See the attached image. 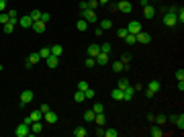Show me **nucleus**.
Masks as SVG:
<instances>
[{
  "label": "nucleus",
  "instance_id": "nucleus-1",
  "mask_svg": "<svg viewBox=\"0 0 184 137\" xmlns=\"http://www.w3.org/2000/svg\"><path fill=\"white\" fill-rule=\"evenodd\" d=\"M14 135H16V137H31V127H29L27 123L16 125V131H14Z\"/></svg>",
  "mask_w": 184,
  "mask_h": 137
},
{
  "label": "nucleus",
  "instance_id": "nucleus-2",
  "mask_svg": "<svg viewBox=\"0 0 184 137\" xmlns=\"http://www.w3.org/2000/svg\"><path fill=\"white\" fill-rule=\"evenodd\" d=\"M164 25H166V27H176V25H178L176 13H166V14H164Z\"/></svg>",
  "mask_w": 184,
  "mask_h": 137
},
{
  "label": "nucleus",
  "instance_id": "nucleus-3",
  "mask_svg": "<svg viewBox=\"0 0 184 137\" xmlns=\"http://www.w3.org/2000/svg\"><path fill=\"white\" fill-rule=\"evenodd\" d=\"M82 19H84V21L86 23H96L98 21V14H96V10H84V13H82Z\"/></svg>",
  "mask_w": 184,
  "mask_h": 137
},
{
  "label": "nucleus",
  "instance_id": "nucleus-4",
  "mask_svg": "<svg viewBox=\"0 0 184 137\" xmlns=\"http://www.w3.org/2000/svg\"><path fill=\"white\" fill-rule=\"evenodd\" d=\"M31 100H33V90H23V92H20V106H25V104H29L31 103Z\"/></svg>",
  "mask_w": 184,
  "mask_h": 137
},
{
  "label": "nucleus",
  "instance_id": "nucleus-5",
  "mask_svg": "<svg viewBox=\"0 0 184 137\" xmlns=\"http://www.w3.org/2000/svg\"><path fill=\"white\" fill-rule=\"evenodd\" d=\"M117 10H121V13L129 14L131 10H133V6H131V2H129V0H121V2L117 4Z\"/></svg>",
  "mask_w": 184,
  "mask_h": 137
},
{
  "label": "nucleus",
  "instance_id": "nucleus-6",
  "mask_svg": "<svg viewBox=\"0 0 184 137\" xmlns=\"http://www.w3.org/2000/svg\"><path fill=\"white\" fill-rule=\"evenodd\" d=\"M170 121L176 125L180 131H184V115H172V117H170Z\"/></svg>",
  "mask_w": 184,
  "mask_h": 137
},
{
  "label": "nucleus",
  "instance_id": "nucleus-7",
  "mask_svg": "<svg viewBox=\"0 0 184 137\" xmlns=\"http://www.w3.org/2000/svg\"><path fill=\"white\" fill-rule=\"evenodd\" d=\"M127 31L133 33V35H137L139 31H141V23H139V21H131L129 25H127Z\"/></svg>",
  "mask_w": 184,
  "mask_h": 137
},
{
  "label": "nucleus",
  "instance_id": "nucleus-8",
  "mask_svg": "<svg viewBox=\"0 0 184 137\" xmlns=\"http://www.w3.org/2000/svg\"><path fill=\"white\" fill-rule=\"evenodd\" d=\"M135 39H137V43H143V45H147V43L151 41V37L147 33H143V31H139V33L135 35Z\"/></svg>",
  "mask_w": 184,
  "mask_h": 137
},
{
  "label": "nucleus",
  "instance_id": "nucleus-9",
  "mask_svg": "<svg viewBox=\"0 0 184 137\" xmlns=\"http://www.w3.org/2000/svg\"><path fill=\"white\" fill-rule=\"evenodd\" d=\"M43 119H45V123H49V125H55V123H57V115H55V113H51V110L43 113Z\"/></svg>",
  "mask_w": 184,
  "mask_h": 137
},
{
  "label": "nucleus",
  "instance_id": "nucleus-10",
  "mask_svg": "<svg viewBox=\"0 0 184 137\" xmlns=\"http://www.w3.org/2000/svg\"><path fill=\"white\" fill-rule=\"evenodd\" d=\"M19 25L23 29H29V27H33V19H31L29 14H27V16H20V19H19Z\"/></svg>",
  "mask_w": 184,
  "mask_h": 137
},
{
  "label": "nucleus",
  "instance_id": "nucleus-11",
  "mask_svg": "<svg viewBox=\"0 0 184 137\" xmlns=\"http://www.w3.org/2000/svg\"><path fill=\"white\" fill-rule=\"evenodd\" d=\"M29 127H31V135H37V133L43 131V123H41V121H35V123H31Z\"/></svg>",
  "mask_w": 184,
  "mask_h": 137
},
{
  "label": "nucleus",
  "instance_id": "nucleus-12",
  "mask_svg": "<svg viewBox=\"0 0 184 137\" xmlns=\"http://www.w3.org/2000/svg\"><path fill=\"white\" fill-rule=\"evenodd\" d=\"M133 94H135V88H133V86H127V88L123 90V100H131V98H133Z\"/></svg>",
  "mask_w": 184,
  "mask_h": 137
},
{
  "label": "nucleus",
  "instance_id": "nucleus-13",
  "mask_svg": "<svg viewBox=\"0 0 184 137\" xmlns=\"http://www.w3.org/2000/svg\"><path fill=\"white\" fill-rule=\"evenodd\" d=\"M94 59H96V63H98V66H106V63H109V53H102V51H100Z\"/></svg>",
  "mask_w": 184,
  "mask_h": 137
},
{
  "label": "nucleus",
  "instance_id": "nucleus-14",
  "mask_svg": "<svg viewBox=\"0 0 184 137\" xmlns=\"http://www.w3.org/2000/svg\"><path fill=\"white\" fill-rule=\"evenodd\" d=\"M153 14H156V8L153 6H150V4L143 6V16H145V19H153Z\"/></svg>",
  "mask_w": 184,
  "mask_h": 137
},
{
  "label": "nucleus",
  "instance_id": "nucleus-15",
  "mask_svg": "<svg viewBox=\"0 0 184 137\" xmlns=\"http://www.w3.org/2000/svg\"><path fill=\"white\" fill-rule=\"evenodd\" d=\"M47 66H49V68H57V66H60V57H57V55H53V53H49Z\"/></svg>",
  "mask_w": 184,
  "mask_h": 137
},
{
  "label": "nucleus",
  "instance_id": "nucleus-16",
  "mask_svg": "<svg viewBox=\"0 0 184 137\" xmlns=\"http://www.w3.org/2000/svg\"><path fill=\"white\" fill-rule=\"evenodd\" d=\"M150 135H151V137H162V135H164L162 125H153V127L150 129Z\"/></svg>",
  "mask_w": 184,
  "mask_h": 137
},
{
  "label": "nucleus",
  "instance_id": "nucleus-17",
  "mask_svg": "<svg viewBox=\"0 0 184 137\" xmlns=\"http://www.w3.org/2000/svg\"><path fill=\"white\" fill-rule=\"evenodd\" d=\"M45 27H47V25H45L43 21H35L33 23V31H35V33H43V31H45Z\"/></svg>",
  "mask_w": 184,
  "mask_h": 137
},
{
  "label": "nucleus",
  "instance_id": "nucleus-18",
  "mask_svg": "<svg viewBox=\"0 0 184 137\" xmlns=\"http://www.w3.org/2000/svg\"><path fill=\"white\" fill-rule=\"evenodd\" d=\"M100 53V47L96 45V43H92V45H88V55L90 57H96V55Z\"/></svg>",
  "mask_w": 184,
  "mask_h": 137
},
{
  "label": "nucleus",
  "instance_id": "nucleus-19",
  "mask_svg": "<svg viewBox=\"0 0 184 137\" xmlns=\"http://www.w3.org/2000/svg\"><path fill=\"white\" fill-rule=\"evenodd\" d=\"M160 88H162V84L157 82V80H151V82H147V90H151V92H157Z\"/></svg>",
  "mask_w": 184,
  "mask_h": 137
},
{
  "label": "nucleus",
  "instance_id": "nucleus-20",
  "mask_svg": "<svg viewBox=\"0 0 184 137\" xmlns=\"http://www.w3.org/2000/svg\"><path fill=\"white\" fill-rule=\"evenodd\" d=\"M29 119H31V123H35V121H41V119H43V113H41V110H33V113L29 115Z\"/></svg>",
  "mask_w": 184,
  "mask_h": 137
},
{
  "label": "nucleus",
  "instance_id": "nucleus-21",
  "mask_svg": "<svg viewBox=\"0 0 184 137\" xmlns=\"http://www.w3.org/2000/svg\"><path fill=\"white\" fill-rule=\"evenodd\" d=\"M98 27H100L102 31H110V29H113V23H110L109 19H104V21H100V25H98Z\"/></svg>",
  "mask_w": 184,
  "mask_h": 137
},
{
  "label": "nucleus",
  "instance_id": "nucleus-22",
  "mask_svg": "<svg viewBox=\"0 0 184 137\" xmlns=\"http://www.w3.org/2000/svg\"><path fill=\"white\" fill-rule=\"evenodd\" d=\"M166 121H168V117L166 115H156L153 117V123L156 125H166Z\"/></svg>",
  "mask_w": 184,
  "mask_h": 137
},
{
  "label": "nucleus",
  "instance_id": "nucleus-23",
  "mask_svg": "<svg viewBox=\"0 0 184 137\" xmlns=\"http://www.w3.org/2000/svg\"><path fill=\"white\" fill-rule=\"evenodd\" d=\"M76 29H78V31H82V33H84V31H86V29H88V23L84 21V19H80V21L76 23Z\"/></svg>",
  "mask_w": 184,
  "mask_h": 137
},
{
  "label": "nucleus",
  "instance_id": "nucleus-24",
  "mask_svg": "<svg viewBox=\"0 0 184 137\" xmlns=\"http://www.w3.org/2000/svg\"><path fill=\"white\" fill-rule=\"evenodd\" d=\"M104 121H106V117L102 115V113H96L94 115V123L96 125H104Z\"/></svg>",
  "mask_w": 184,
  "mask_h": 137
},
{
  "label": "nucleus",
  "instance_id": "nucleus-25",
  "mask_svg": "<svg viewBox=\"0 0 184 137\" xmlns=\"http://www.w3.org/2000/svg\"><path fill=\"white\" fill-rule=\"evenodd\" d=\"M110 96H113L115 100H123V90L121 88H115L113 92H110Z\"/></svg>",
  "mask_w": 184,
  "mask_h": 137
},
{
  "label": "nucleus",
  "instance_id": "nucleus-26",
  "mask_svg": "<svg viewBox=\"0 0 184 137\" xmlns=\"http://www.w3.org/2000/svg\"><path fill=\"white\" fill-rule=\"evenodd\" d=\"M86 133H88V131L84 129V127H76L74 129V137H86Z\"/></svg>",
  "mask_w": 184,
  "mask_h": 137
},
{
  "label": "nucleus",
  "instance_id": "nucleus-27",
  "mask_svg": "<svg viewBox=\"0 0 184 137\" xmlns=\"http://www.w3.org/2000/svg\"><path fill=\"white\" fill-rule=\"evenodd\" d=\"M49 53H51V47H43V49H39L41 59H47V57H49Z\"/></svg>",
  "mask_w": 184,
  "mask_h": 137
},
{
  "label": "nucleus",
  "instance_id": "nucleus-28",
  "mask_svg": "<svg viewBox=\"0 0 184 137\" xmlns=\"http://www.w3.org/2000/svg\"><path fill=\"white\" fill-rule=\"evenodd\" d=\"M119 135V131L115 127H110V129H104V137H117Z\"/></svg>",
  "mask_w": 184,
  "mask_h": 137
},
{
  "label": "nucleus",
  "instance_id": "nucleus-29",
  "mask_svg": "<svg viewBox=\"0 0 184 137\" xmlns=\"http://www.w3.org/2000/svg\"><path fill=\"white\" fill-rule=\"evenodd\" d=\"M74 100H76V103H84V100H86V96H84L82 90H78V92L74 94Z\"/></svg>",
  "mask_w": 184,
  "mask_h": 137
},
{
  "label": "nucleus",
  "instance_id": "nucleus-30",
  "mask_svg": "<svg viewBox=\"0 0 184 137\" xmlns=\"http://www.w3.org/2000/svg\"><path fill=\"white\" fill-rule=\"evenodd\" d=\"M129 80H127V78H121V80H119V84H117V88H121V90H125L127 88V86H129Z\"/></svg>",
  "mask_w": 184,
  "mask_h": 137
},
{
  "label": "nucleus",
  "instance_id": "nucleus-31",
  "mask_svg": "<svg viewBox=\"0 0 184 137\" xmlns=\"http://www.w3.org/2000/svg\"><path fill=\"white\" fill-rule=\"evenodd\" d=\"M94 115H96V113H94L92 109L86 110V113H84V121H94Z\"/></svg>",
  "mask_w": 184,
  "mask_h": 137
},
{
  "label": "nucleus",
  "instance_id": "nucleus-32",
  "mask_svg": "<svg viewBox=\"0 0 184 137\" xmlns=\"http://www.w3.org/2000/svg\"><path fill=\"white\" fill-rule=\"evenodd\" d=\"M51 53H53V55H57V57H60V55L63 53V47H61V45H53V47H51Z\"/></svg>",
  "mask_w": 184,
  "mask_h": 137
},
{
  "label": "nucleus",
  "instance_id": "nucleus-33",
  "mask_svg": "<svg viewBox=\"0 0 184 137\" xmlns=\"http://www.w3.org/2000/svg\"><path fill=\"white\" fill-rule=\"evenodd\" d=\"M110 68L115 70V72H123L125 66H123V62H115V63H110Z\"/></svg>",
  "mask_w": 184,
  "mask_h": 137
},
{
  "label": "nucleus",
  "instance_id": "nucleus-34",
  "mask_svg": "<svg viewBox=\"0 0 184 137\" xmlns=\"http://www.w3.org/2000/svg\"><path fill=\"white\" fill-rule=\"evenodd\" d=\"M100 51H102V53H110V51H113V45H110V43H102Z\"/></svg>",
  "mask_w": 184,
  "mask_h": 137
},
{
  "label": "nucleus",
  "instance_id": "nucleus-35",
  "mask_svg": "<svg viewBox=\"0 0 184 137\" xmlns=\"http://www.w3.org/2000/svg\"><path fill=\"white\" fill-rule=\"evenodd\" d=\"M8 21H10V16H8V13H0V25H6Z\"/></svg>",
  "mask_w": 184,
  "mask_h": 137
},
{
  "label": "nucleus",
  "instance_id": "nucleus-36",
  "mask_svg": "<svg viewBox=\"0 0 184 137\" xmlns=\"http://www.w3.org/2000/svg\"><path fill=\"white\" fill-rule=\"evenodd\" d=\"M29 59H31V63H33V66H35V63H37V62H39V59H41L39 51H37V53H31V55H29Z\"/></svg>",
  "mask_w": 184,
  "mask_h": 137
},
{
  "label": "nucleus",
  "instance_id": "nucleus-37",
  "mask_svg": "<svg viewBox=\"0 0 184 137\" xmlns=\"http://www.w3.org/2000/svg\"><path fill=\"white\" fill-rule=\"evenodd\" d=\"M84 63H86V68H94V66H96V59L88 55V57H86V62H84Z\"/></svg>",
  "mask_w": 184,
  "mask_h": 137
},
{
  "label": "nucleus",
  "instance_id": "nucleus-38",
  "mask_svg": "<svg viewBox=\"0 0 184 137\" xmlns=\"http://www.w3.org/2000/svg\"><path fill=\"white\" fill-rule=\"evenodd\" d=\"M125 41L129 43V45H133V43H137V39H135V35H133V33H127V37H125Z\"/></svg>",
  "mask_w": 184,
  "mask_h": 137
},
{
  "label": "nucleus",
  "instance_id": "nucleus-39",
  "mask_svg": "<svg viewBox=\"0 0 184 137\" xmlns=\"http://www.w3.org/2000/svg\"><path fill=\"white\" fill-rule=\"evenodd\" d=\"M29 16L33 19V23H35V21H41V10H33V13L29 14Z\"/></svg>",
  "mask_w": 184,
  "mask_h": 137
},
{
  "label": "nucleus",
  "instance_id": "nucleus-40",
  "mask_svg": "<svg viewBox=\"0 0 184 137\" xmlns=\"http://www.w3.org/2000/svg\"><path fill=\"white\" fill-rule=\"evenodd\" d=\"M176 21L180 23V25L184 23V10H182V8H180V10H176Z\"/></svg>",
  "mask_w": 184,
  "mask_h": 137
},
{
  "label": "nucleus",
  "instance_id": "nucleus-41",
  "mask_svg": "<svg viewBox=\"0 0 184 137\" xmlns=\"http://www.w3.org/2000/svg\"><path fill=\"white\" fill-rule=\"evenodd\" d=\"M127 33H129V31H127V27H123V29H117V35H119L121 39H125V37H127Z\"/></svg>",
  "mask_w": 184,
  "mask_h": 137
},
{
  "label": "nucleus",
  "instance_id": "nucleus-42",
  "mask_svg": "<svg viewBox=\"0 0 184 137\" xmlns=\"http://www.w3.org/2000/svg\"><path fill=\"white\" fill-rule=\"evenodd\" d=\"M92 110H94V113H104V106H102L100 103H94V106H92Z\"/></svg>",
  "mask_w": 184,
  "mask_h": 137
},
{
  "label": "nucleus",
  "instance_id": "nucleus-43",
  "mask_svg": "<svg viewBox=\"0 0 184 137\" xmlns=\"http://www.w3.org/2000/svg\"><path fill=\"white\" fill-rule=\"evenodd\" d=\"M88 8L90 10H96L98 8V0H88Z\"/></svg>",
  "mask_w": 184,
  "mask_h": 137
},
{
  "label": "nucleus",
  "instance_id": "nucleus-44",
  "mask_svg": "<svg viewBox=\"0 0 184 137\" xmlns=\"http://www.w3.org/2000/svg\"><path fill=\"white\" fill-rule=\"evenodd\" d=\"M90 86H88V82H78V90H82V92H86Z\"/></svg>",
  "mask_w": 184,
  "mask_h": 137
},
{
  "label": "nucleus",
  "instance_id": "nucleus-45",
  "mask_svg": "<svg viewBox=\"0 0 184 137\" xmlns=\"http://www.w3.org/2000/svg\"><path fill=\"white\" fill-rule=\"evenodd\" d=\"M94 133H96V137H102V135H104V129H102V125H96V131H94Z\"/></svg>",
  "mask_w": 184,
  "mask_h": 137
},
{
  "label": "nucleus",
  "instance_id": "nucleus-46",
  "mask_svg": "<svg viewBox=\"0 0 184 137\" xmlns=\"http://www.w3.org/2000/svg\"><path fill=\"white\" fill-rule=\"evenodd\" d=\"M84 10H88V0H82L80 2V13H84Z\"/></svg>",
  "mask_w": 184,
  "mask_h": 137
},
{
  "label": "nucleus",
  "instance_id": "nucleus-47",
  "mask_svg": "<svg viewBox=\"0 0 184 137\" xmlns=\"http://www.w3.org/2000/svg\"><path fill=\"white\" fill-rule=\"evenodd\" d=\"M49 19H51V16H49V13H41V21L45 23V25L49 23Z\"/></svg>",
  "mask_w": 184,
  "mask_h": 137
},
{
  "label": "nucleus",
  "instance_id": "nucleus-48",
  "mask_svg": "<svg viewBox=\"0 0 184 137\" xmlns=\"http://www.w3.org/2000/svg\"><path fill=\"white\" fill-rule=\"evenodd\" d=\"M176 80H184V70H176Z\"/></svg>",
  "mask_w": 184,
  "mask_h": 137
},
{
  "label": "nucleus",
  "instance_id": "nucleus-49",
  "mask_svg": "<svg viewBox=\"0 0 184 137\" xmlns=\"http://www.w3.org/2000/svg\"><path fill=\"white\" fill-rule=\"evenodd\" d=\"M84 96H86V98H94V90H92V88H88L86 92H84Z\"/></svg>",
  "mask_w": 184,
  "mask_h": 137
},
{
  "label": "nucleus",
  "instance_id": "nucleus-50",
  "mask_svg": "<svg viewBox=\"0 0 184 137\" xmlns=\"http://www.w3.org/2000/svg\"><path fill=\"white\" fill-rule=\"evenodd\" d=\"M6 2H8V0H0V13H4V10H6Z\"/></svg>",
  "mask_w": 184,
  "mask_h": 137
},
{
  "label": "nucleus",
  "instance_id": "nucleus-51",
  "mask_svg": "<svg viewBox=\"0 0 184 137\" xmlns=\"http://www.w3.org/2000/svg\"><path fill=\"white\" fill-rule=\"evenodd\" d=\"M39 110H41V113H47V110H49V104H45V103H43V104L39 106Z\"/></svg>",
  "mask_w": 184,
  "mask_h": 137
},
{
  "label": "nucleus",
  "instance_id": "nucleus-52",
  "mask_svg": "<svg viewBox=\"0 0 184 137\" xmlns=\"http://www.w3.org/2000/svg\"><path fill=\"white\" fill-rule=\"evenodd\" d=\"M109 10H110V13H115V10H117V4H115V2H109Z\"/></svg>",
  "mask_w": 184,
  "mask_h": 137
},
{
  "label": "nucleus",
  "instance_id": "nucleus-53",
  "mask_svg": "<svg viewBox=\"0 0 184 137\" xmlns=\"http://www.w3.org/2000/svg\"><path fill=\"white\" fill-rule=\"evenodd\" d=\"M8 16H10V19H16L19 14H16V10H8Z\"/></svg>",
  "mask_w": 184,
  "mask_h": 137
},
{
  "label": "nucleus",
  "instance_id": "nucleus-54",
  "mask_svg": "<svg viewBox=\"0 0 184 137\" xmlns=\"http://www.w3.org/2000/svg\"><path fill=\"white\" fill-rule=\"evenodd\" d=\"M178 90H180V92L184 90V80H178Z\"/></svg>",
  "mask_w": 184,
  "mask_h": 137
},
{
  "label": "nucleus",
  "instance_id": "nucleus-55",
  "mask_svg": "<svg viewBox=\"0 0 184 137\" xmlns=\"http://www.w3.org/2000/svg\"><path fill=\"white\" fill-rule=\"evenodd\" d=\"M25 68H33V63H31V59H29V57L25 59Z\"/></svg>",
  "mask_w": 184,
  "mask_h": 137
},
{
  "label": "nucleus",
  "instance_id": "nucleus-56",
  "mask_svg": "<svg viewBox=\"0 0 184 137\" xmlns=\"http://www.w3.org/2000/svg\"><path fill=\"white\" fill-rule=\"evenodd\" d=\"M110 0H98V4H109Z\"/></svg>",
  "mask_w": 184,
  "mask_h": 137
},
{
  "label": "nucleus",
  "instance_id": "nucleus-57",
  "mask_svg": "<svg viewBox=\"0 0 184 137\" xmlns=\"http://www.w3.org/2000/svg\"><path fill=\"white\" fill-rule=\"evenodd\" d=\"M0 72H2V63H0Z\"/></svg>",
  "mask_w": 184,
  "mask_h": 137
}]
</instances>
